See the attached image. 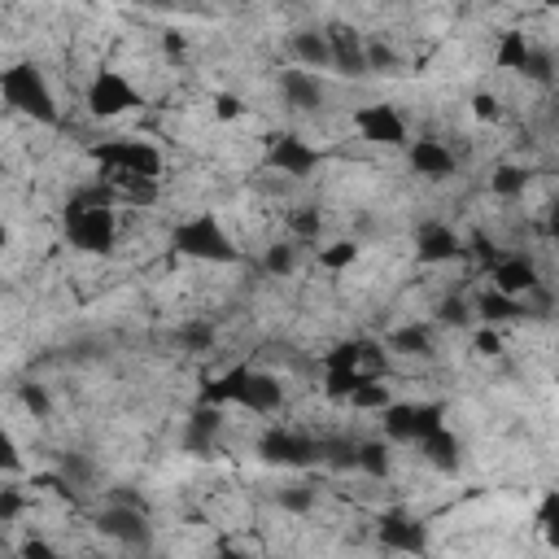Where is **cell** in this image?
Listing matches in <instances>:
<instances>
[{
  "label": "cell",
  "mask_w": 559,
  "mask_h": 559,
  "mask_svg": "<svg viewBox=\"0 0 559 559\" xmlns=\"http://www.w3.org/2000/svg\"><path fill=\"white\" fill-rule=\"evenodd\" d=\"M201 402L206 407H223V402H241L245 411L254 415H271L284 407V389L276 376L267 372H254V367H232L228 376L210 380L206 389H201Z\"/></svg>",
  "instance_id": "cell-1"
},
{
  "label": "cell",
  "mask_w": 559,
  "mask_h": 559,
  "mask_svg": "<svg viewBox=\"0 0 559 559\" xmlns=\"http://www.w3.org/2000/svg\"><path fill=\"white\" fill-rule=\"evenodd\" d=\"M0 97L14 105L18 114L35 118V123H49V127L57 123V101H53L49 83H44V75H40V66L18 62V66L0 70Z\"/></svg>",
  "instance_id": "cell-2"
},
{
  "label": "cell",
  "mask_w": 559,
  "mask_h": 559,
  "mask_svg": "<svg viewBox=\"0 0 559 559\" xmlns=\"http://www.w3.org/2000/svg\"><path fill=\"white\" fill-rule=\"evenodd\" d=\"M171 245L188 258H201V263H236V258H241V249L228 241V232L219 228L214 214H193V219H184L180 228L171 232Z\"/></svg>",
  "instance_id": "cell-3"
},
{
  "label": "cell",
  "mask_w": 559,
  "mask_h": 559,
  "mask_svg": "<svg viewBox=\"0 0 559 559\" xmlns=\"http://www.w3.org/2000/svg\"><path fill=\"white\" fill-rule=\"evenodd\" d=\"M92 158L101 162V175H145V180L162 175V153L149 140H105L92 149Z\"/></svg>",
  "instance_id": "cell-4"
},
{
  "label": "cell",
  "mask_w": 559,
  "mask_h": 559,
  "mask_svg": "<svg viewBox=\"0 0 559 559\" xmlns=\"http://www.w3.org/2000/svg\"><path fill=\"white\" fill-rule=\"evenodd\" d=\"M66 232H70V245L88 249V254H110L114 241H118L114 210L110 206H79V201H70Z\"/></svg>",
  "instance_id": "cell-5"
},
{
  "label": "cell",
  "mask_w": 559,
  "mask_h": 559,
  "mask_svg": "<svg viewBox=\"0 0 559 559\" xmlns=\"http://www.w3.org/2000/svg\"><path fill=\"white\" fill-rule=\"evenodd\" d=\"M136 105H145V101H140V92L118 75V70H101V75L88 83V110L97 118H118V114L136 110Z\"/></svg>",
  "instance_id": "cell-6"
},
{
  "label": "cell",
  "mask_w": 559,
  "mask_h": 559,
  "mask_svg": "<svg viewBox=\"0 0 559 559\" xmlns=\"http://www.w3.org/2000/svg\"><path fill=\"white\" fill-rule=\"evenodd\" d=\"M258 455L267 463H280V468H306V463L319 459V446L311 437L293 433V428H271L263 442H258Z\"/></svg>",
  "instance_id": "cell-7"
},
{
  "label": "cell",
  "mask_w": 559,
  "mask_h": 559,
  "mask_svg": "<svg viewBox=\"0 0 559 559\" xmlns=\"http://www.w3.org/2000/svg\"><path fill=\"white\" fill-rule=\"evenodd\" d=\"M354 127L372 145H385V149L407 145V123H402V114L394 105H363V110H354Z\"/></svg>",
  "instance_id": "cell-8"
},
{
  "label": "cell",
  "mask_w": 559,
  "mask_h": 559,
  "mask_svg": "<svg viewBox=\"0 0 559 559\" xmlns=\"http://www.w3.org/2000/svg\"><path fill=\"white\" fill-rule=\"evenodd\" d=\"M97 525H101L105 538H114L123 546H149L153 542V529H149V520H145L140 507H105Z\"/></svg>",
  "instance_id": "cell-9"
},
{
  "label": "cell",
  "mask_w": 559,
  "mask_h": 559,
  "mask_svg": "<svg viewBox=\"0 0 559 559\" xmlns=\"http://www.w3.org/2000/svg\"><path fill=\"white\" fill-rule=\"evenodd\" d=\"M376 533L389 551H402V555H424L428 551V529L415 516H402V511H385Z\"/></svg>",
  "instance_id": "cell-10"
},
{
  "label": "cell",
  "mask_w": 559,
  "mask_h": 559,
  "mask_svg": "<svg viewBox=\"0 0 559 559\" xmlns=\"http://www.w3.org/2000/svg\"><path fill=\"white\" fill-rule=\"evenodd\" d=\"M267 162L276 166L280 175H293V180H306V175L319 166V149H311L306 140H297V136H276L271 140V153H267Z\"/></svg>",
  "instance_id": "cell-11"
},
{
  "label": "cell",
  "mask_w": 559,
  "mask_h": 559,
  "mask_svg": "<svg viewBox=\"0 0 559 559\" xmlns=\"http://www.w3.org/2000/svg\"><path fill=\"white\" fill-rule=\"evenodd\" d=\"M328 66L346 70V75H367V62H363V35L354 27H328Z\"/></svg>",
  "instance_id": "cell-12"
},
{
  "label": "cell",
  "mask_w": 559,
  "mask_h": 559,
  "mask_svg": "<svg viewBox=\"0 0 559 559\" xmlns=\"http://www.w3.org/2000/svg\"><path fill=\"white\" fill-rule=\"evenodd\" d=\"M415 249H420V263H450V258L463 254L459 236L446 228V223H424L415 232Z\"/></svg>",
  "instance_id": "cell-13"
},
{
  "label": "cell",
  "mask_w": 559,
  "mask_h": 559,
  "mask_svg": "<svg viewBox=\"0 0 559 559\" xmlns=\"http://www.w3.org/2000/svg\"><path fill=\"white\" fill-rule=\"evenodd\" d=\"M533 289H538V267H533L529 258H503V263L494 267V293L516 297L520 302V293H533Z\"/></svg>",
  "instance_id": "cell-14"
},
{
  "label": "cell",
  "mask_w": 559,
  "mask_h": 559,
  "mask_svg": "<svg viewBox=\"0 0 559 559\" xmlns=\"http://www.w3.org/2000/svg\"><path fill=\"white\" fill-rule=\"evenodd\" d=\"M411 171L424 175V180H446L455 171V153H450L442 140H415L411 145Z\"/></svg>",
  "instance_id": "cell-15"
},
{
  "label": "cell",
  "mask_w": 559,
  "mask_h": 559,
  "mask_svg": "<svg viewBox=\"0 0 559 559\" xmlns=\"http://www.w3.org/2000/svg\"><path fill=\"white\" fill-rule=\"evenodd\" d=\"M280 92L293 110H319V101H324V88H319V79L311 75V70H284Z\"/></svg>",
  "instance_id": "cell-16"
},
{
  "label": "cell",
  "mask_w": 559,
  "mask_h": 559,
  "mask_svg": "<svg viewBox=\"0 0 559 559\" xmlns=\"http://www.w3.org/2000/svg\"><path fill=\"white\" fill-rule=\"evenodd\" d=\"M219 428H223V415H219V407H201L193 411V420H188V433H184V446L188 450H210V442L219 437Z\"/></svg>",
  "instance_id": "cell-17"
},
{
  "label": "cell",
  "mask_w": 559,
  "mask_h": 559,
  "mask_svg": "<svg viewBox=\"0 0 559 559\" xmlns=\"http://www.w3.org/2000/svg\"><path fill=\"white\" fill-rule=\"evenodd\" d=\"M420 450H424V459L433 463L437 472H455V468H459V455H463L459 437L446 433V428H442V433H433V437H424Z\"/></svg>",
  "instance_id": "cell-18"
},
{
  "label": "cell",
  "mask_w": 559,
  "mask_h": 559,
  "mask_svg": "<svg viewBox=\"0 0 559 559\" xmlns=\"http://www.w3.org/2000/svg\"><path fill=\"white\" fill-rule=\"evenodd\" d=\"M477 315L485 319V324H511V319H520V315H529L525 311V302H516V297H503V293H481L477 297Z\"/></svg>",
  "instance_id": "cell-19"
},
{
  "label": "cell",
  "mask_w": 559,
  "mask_h": 559,
  "mask_svg": "<svg viewBox=\"0 0 559 559\" xmlns=\"http://www.w3.org/2000/svg\"><path fill=\"white\" fill-rule=\"evenodd\" d=\"M389 446L385 442H359L354 450V468H363L367 477H389Z\"/></svg>",
  "instance_id": "cell-20"
},
{
  "label": "cell",
  "mask_w": 559,
  "mask_h": 559,
  "mask_svg": "<svg viewBox=\"0 0 559 559\" xmlns=\"http://www.w3.org/2000/svg\"><path fill=\"white\" fill-rule=\"evenodd\" d=\"M446 420V407L442 402H428V407H411V437L415 442H424V437H433V433H442V424Z\"/></svg>",
  "instance_id": "cell-21"
},
{
  "label": "cell",
  "mask_w": 559,
  "mask_h": 559,
  "mask_svg": "<svg viewBox=\"0 0 559 559\" xmlns=\"http://www.w3.org/2000/svg\"><path fill=\"white\" fill-rule=\"evenodd\" d=\"M529 57H533V49L525 44V35L507 31L503 44H498V66H503V70H529Z\"/></svg>",
  "instance_id": "cell-22"
},
{
  "label": "cell",
  "mask_w": 559,
  "mask_h": 559,
  "mask_svg": "<svg viewBox=\"0 0 559 559\" xmlns=\"http://www.w3.org/2000/svg\"><path fill=\"white\" fill-rule=\"evenodd\" d=\"M389 346L402 350V354H433V332L424 324H411V328H398L394 337H389Z\"/></svg>",
  "instance_id": "cell-23"
},
{
  "label": "cell",
  "mask_w": 559,
  "mask_h": 559,
  "mask_svg": "<svg viewBox=\"0 0 559 559\" xmlns=\"http://www.w3.org/2000/svg\"><path fill=\"white\" fill-rule=\"evenodd\" d=\"M490 188L498 197H520L529 188V171H525V166H511L507 162V166H498V171L490 175Z\"/></svg>",
  "instance_id": "cell-24"
},
{
  "label": "cell",
  "mask_w": 559,
  "mask_h": 559,
  "mask_svg": "<svg viewBox=\"0 0 559 559\" xmlns=\"http://www.w3.org/2000/svg\"><path fill=\"white\" fill-rule=\"evenodd\" d=\"M293 53L302 57L306 66H328V40L319 31H302L293 35Z\"/></svg>",
  "instance_id": "cell-25"
},
{
  "label": "cell",
  "mask_w": 559,
  "mask_h": 559,
  "mask_svg": "<svg viewBox=\"0 0 559 559\" xmlns=\"http://www.w3.org/2000/svg\"><path fill=\"white\" fill-rule=\"evenodd\" d=\"M389 402H394V398H389V389L380 385V380H363V385L350 394V407L354 411H385Z\"/></svg>",
  "instance_id": "cell-26"
},
{
  "label": "cell",
  "mask_w": 559,
  "mask_h": 559,
  "mask_svg": "<svg viewBox=\"0 0 559 559\" xmlns=\"http://www.w3.org/2000/svg\"><path fill=\"white\" fill-rule=\"evenodd\" d=\"M354 258H359V245H354V241H332V245L319 249L315 263L324 267V271H346V267L354 263Z\"/></svg>",
  "instance_id": "cell-27"
},
{
  "label": "cell",
  "mask_w": 559,
  "mask_h": 559,
  "mask_svg": "<svg viewBox=\"0 0 559 559\" xmlns=\"http://www.w3.org/2000/svg\"><path fill=\"white\" fill-rule=\"evenodd\" d=\"M289 228H293V236H302V241H315V236L324 232V214H319V206H297L289 214Z\"/></svg>",
  "instance_id": "cell-28"
},
{
  "label": "cell",
  "mask_w": 559,
  "mask_h": 559,
  "mask_svg": "<svg viewBox=\"0 0 559 559\" xmlns=\"http://www.w3.org/2000/svg\"><path fill=\"white\" fill-rule=\"evenodd\" d=\"M359 341H341V346H332L328 354H324V367L328 372H359ZM363 376V372H359Z\"/></svg>",
  "instance_id": "cell-29"
},
{
  "label": "cell",
  "mask_w": 559,
  "mask_h": 559,
  "mask_svg": "<svg viewBox=\"0 0 559 559\" xmlns=\"http://www.w3.org/2000/svg\"><path fill=\"white\" fill-rule=\"evenodd\" d=\"M319 446V459H328L332 468H354V450L359 442H346V437H328V442H315Z\"/></svg>",
  "instance_id": "cell-30"
},
{
  "label": "cell",
  "mask_w": 559,
  "mask_h": 559,
  "mask_svg": "<svg viewBox=\"0 0 559 559\" xmlns=\"http://www.w3.org/2000/svg\"><path fill=\"white\" fill-rule=\"evenodd\" d=\"M367 376H359V372H328V380H324V394L332 398V402H350V394L363 385Z\"/></svg>",
  "instance_id": "cell-31"
},
{
  "label": "cell",
  "mask_w": 559,
  "mask_h": 559,
  "mask_svg": "<svg viewBox=\"0 0 559 559\" xmlns=\"http://www.w3.org/2000/svg\"><path fill=\"white\" fill-rule=\"evenodd\" d=\"M380 415H385V433L389 437H398V442H402V437H411V407H402V402H389Z\"/></svg>",
  "instance_id": "cell-32"
},
{
  "label": "cell",
  "mask_w": 559,
  "mask_h": 559,
  "mask_svg": "<svg viewBox=\"0 0 559 559\" xmlns=\"http://www.w3.org/2000/svg\"><path fill=\"white\" fill-rule=\"evenodd\" d=\"M22 407H27V411L35 415V420H49V411H53L49 389L35 385V380H31V385H22Z\"/></svg>",
  "instance_id": "cell-33"
},
{
  "label": "cell",
  "mask_w": 559,
  "mask_h": 559,
  "mask_svg": "<svg viewBox=\"0 0 559 559\" xmlns=\"http://www.w3.org/2000/svg\"><path fill=\"white\" fill-rule=\"evenodd\" d=\"M363 62H367V70H394L398 53L389 49L385 40H372V44H363Z\"/></svg>",
  "instance_id": "cell-34"
},
{
  "label": "cell",
  "mask_w": 559,
  "mask_h": 559,
  "mask_svg": "<svg viewBox=\"0 0 559 559\" xmlns=\"http://www.w3.org/2000/svg\"><path fill=\"white\" fill-rule=\"evenodd\" d=\"M180 341L188 350H210L214 346V328L210 324H184L180 328Z\"/></svg>",
  "instance_id": "cell-35"
},
{
  "label": "cell",
  "mask_w": 559,
  "mask_h": 559,
  "mask_svg": "<svg viewBox=\"0 0 559 559\" xmlns=\"http://www.w3.org/2000/svg\"><path fill=\"white\" fill-rule=\"evenodd\" d=\"M62 481L66 485H88L92 481V463L79 459V455H66L62 459Z\"/></svg>",
  "instance_id": "cell-36"
},
{
  "label": "cell",
  "mask_w": 559,
  "mask_h": 559,
  "mask_svg": "<svg viewBox=\"0 0 559 559\" xmlns=\"http://www.w3.org/2000/svg\"><path fill=\"white\" fill-rule=\"evenodd\" d=\"M280 507L284 511H297V516H306V511L315 507V490H302V485H293V490L280 494Z\"/></svg>",
  "instance_id": "cell-37"
},
{
  "label": "cell",
  "mask_w": 559,
  "mask_h": 559,
  "mask_svg": "<svg viewBox=\"0 0 559 559\" xmlns=\"http://www.w3.org/2000/svg\"><path fill=\"white\" fill-rule=\"evenodd\" d=\"M241 114H245L241 97H232V92H219V97H214V118H219V123H236Z\"/></svg>",
  "instance_id": "cell-38"
},
{
  "label": "cell",
  "mask_w": 559,
  "mask_h": 559,
  "mask_svg": "<svg viewBox=\"0 0 559 559\" xmlns=\"http://www.w3.org/2000/svg\"><path fill=\"white\" fill-rule=\"evenodd\" d=\"M267 271L271 276H289L293 271V245H271L267 249Z\"/></svg>",
  "instance_id": "cell-39"
},
{
  "label": "cell",
  "mask_w": 559,
  "mask_h": 559,
  "mask_svg": "<svg viewBox=\"0 0 559 559\" xmlns=\"http://www.w3.org/2000/svg\"><path fill=\"white\" fill-rule=\"evenodd\" d=\"M0 472H22V459H18V446L14 437L0 428Z\"/></svg>",
  "instance_id": "cell-40"
},
{
  "label": "cell",
  "mask_w": 559,
  "mask_h": 559,
  "mask_svg": "<svg viewBox=\"0 0 559 559\" xmlns=\"http://www.w3.org/2000/svg\"><path fill=\"white\" fill-rule=\"evenodd\" d=\"M472 114H477L481 123H494L503 110H498V97H490V92H477V97H472Z\"/></svg>",
  "instance_id": "cell-41"
},
{
  "label": "cell",
  "mask_w": 559,
  "mask_h": 559,
  "mask_svg": "<svg viewBox=\"0 0 559 559\" xmlns=\"http://www.w3.org/2000/svg\"><path fill=\"white\" fill-rule=\"evenodd\" d=\"M437 315H442V324H455V328L468 324V306H463L459 297H446V302H442V311H437Z\"/></svg>",
  "instance_id": "cell-42"
},
{
  "label": "cell",
  "mask_w": 559,
  "mask_h": 559,
  "mask_svg": "<svg viewBox=\"0 0 559 559\" xmlns=\"http://www.w3.org/2000/svg\"><path fill=\"white\" fill-rule=\"evenodd\" d=\"M472 346H477V354H485V359H494V354L503 350V337H498L494 328H481L477 337H472Z\"/></svg>",
  "instance_id": "cell-43"
},
{
  "label": "cell",
  "mask_w": 559,
  "mask_h": 559,
  "mask_svg": "<svg viewBox=\"0 0 559 559\" xmlns=\"http://www.w3.org/2000/svg\"><path fill=\"white\" fill-rule=\"evenodd\" d=\"M162 53L171 57V62H184V57H188V40H184L180 31H166L162 35Z\"/></svg>",
  "instance_id": "cell-44"
},
{
  "label": "cell",
  "mask_w": 559,
  "mask_h": 559,
  "mask_svg": "<svg viewBox=\"0 0 559 559\" xmlns=\"http://www.w3.org/2000/svg\"><path fill=\"white\" fill-rule=\"evenodd\" d=\"M14 516H22V494L18 490H0V525H9Z\"/></svg>",
  "instance_id": "cell-45"
},
{
  "label": "cell",
  "mask_w": 559,
  "mask_h": 559,
  "mask_svg": "<svg viewBox=\"0 0 559 559\" xmlns=\"http://www.w3.org/2000/svg\"><path fill=\"white\" fill-rule=\"evenodd\" d=\"M472 249H477V258H481V267H498L503 258H498V249H494V241H485V236L477 232L472 236Z\"/></svg>",
  "instance_id": "cell-46"
},
{
  "label": "cell",
  "mask_w": 559,
  "mask_h": 559,
  "mask_svg": "<svg viewBox=\"0 0 559 559\" xmlns=\"http://www.w3.org/2000/svg\"><path fill=\"white\" fill-rule=\"evenodd\" d=\"M22 559H57V555L44 538H31V542H22Z\"/></svg>",
  "instance_id": "cell-47"
},
{
  "label": "cell",
  "mask_w": 559,
  "mask_h": 559,
  "mask_svg": "<svg viewBox=\"0 0 559 559\" xmlns=\"http://www.w3.org/2000/svg\"><path fill=\"white\" fill-rule=\"evenodd\" d=\"M9 245V228H5V223H0V249H5Z\"/></svg>",
  "instance_id": "cell-48"
},
{
  "label": "cell",
  "mask_w": 559,
  "mask_h": 559,
  "mask_svg": "<svg viewBox=\"0 0 559 559\" xmlns=\"http://www.w3.org/2000/svg\"><path fill=\"white\" fill-rule=\"evenodd\" d=\"M219 559H245V555H241V551H223Z\"/></svg>",
  "instance_id": "cell-49"
}]
</instances>
